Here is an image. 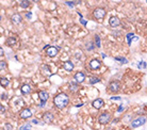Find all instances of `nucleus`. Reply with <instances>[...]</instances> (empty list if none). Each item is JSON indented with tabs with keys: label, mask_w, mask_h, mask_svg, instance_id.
Wrapping results in <instances>:
<instances>
[{
	"label": "nucleus",
	"mask_w": 147,
	"mask_h": 130,
	"mask_svg": "<svg viewBox=\"0 0 147 130\" xmlns=\"http://www.w3.org/2000/svg\"><path fill=\"white\" fill-rule=\"evenodd\" d=\"M114 60H116L117 62H121V63H124V64H126V63H128V61L125 59V58H115Z\"/></svg>",
	"instance_id": "22"
},
{
	"label": "nucleus",
	"mask_w": 147,
	"mask_h": 130,
	"mask_svg": "<svg viewBox=\"0 0 147 130\" xmlns=\"http://www.w3.org/2000/svg\"><path fill=\"white\" fill-rule=\"evenodd\" d=\"M93 15L96 19H102L106 16V10L104 8H97V9L94 10Z\"/></svg>",
	"instance_id": "2"
},
{
	"label": "nucleus",
	"mask_w": 147,
	"mask_h": 130,
	"mask_svg": "<svg viewBox=\"0 0 147 130\" xmlns=\"http://www.w3.org/2000/svg\"><path fill=\"white\" fill-rule=\"evenodd\" d=\"M86 48H88L89 50H92V49H93V45H92V43H89V44L86 45Z\"/></svg>",
	"instance_id": "29"
},
{
	"label": "nucleus",
	"mask_w": 147,
	"mask_h": 130,
	"mask_svg": "<svg viewBox=\"0 0 147 130\" xmlns=\"http://www.w3.org/2000/svg\"><path fill=\"white\" fill-rule=\"evenodd\" d=\"M6 98V94H2L1 95V99H4Z\"/></svg>",
	"instance_id": "35"
},
{
	"label": "nucleus",
	"mask_w": 147,
	"mask_h": 130,
	"mask_svg": "<svg viewBox=\"0 0 147 130\" xmlns=\"http://www.w3.org/2000/svg\"><path fill=\"white\" fill-rule=\"evenodd\" d=\"M20 7H23V8H28V7H29V1H28V0H23V1L20 2Z\"/></svg>",
	"instance_id": "20"
},
{
	"label": "nucleus",
	"mask_w": 147,
	"mask_h": 130,
	"mask_svg": "<svg viewBox=\"0 0 147 130\" xmlns=\"http://www.w3.org/2000/svg\"><path fill=\"white\" fill-rule=\"evenodd\" d=\"M63 68L67 72H72L74 69V64L70 61H66V62L63 63Z\"/></svg>",
	"instance_id": "10"
},
{
	"label": "nucleus",
	"mask_w": 147,
	"mask_h": 130,
	"mask_svg": "<svg viewBox=\"0 0 147 130\" xmlns=\"http://www.w3.org/2000/svg\"><path fill=\"white\" fill-rule=\"evenodd\" d=\"M20 21H21V16L19 14H14L12 16V23L14 25H18L20 24Z\"/></svg>",
	"instance_id": "14"
},
{
	"label": "nucleus",
	"mask_w": 147,
	"mask_h": 130,
	"mask_svg": "<svg viewBox=\"0 0 147 130\" xmlns=\"http://www.w3.org/2000/svg\"><path fill=\"white\" fill-rule=\"evenodd\" d=\"M30 129H31V126H30L29 124L24 125V126H21V127L19 128V130H30Z\"/></svg>",
	"instance_id": "25"
},
{
	"label": "nucleus",
	"mask_w": 147,
	"mask_h": 130,
	"mask_svg": "<svg viewBox=\"0 0 147 130\" xmlns=\"http://www.w3.org/2000/svg\"><path fill=\"white\" fill-rule=\"evenodd\" d=\"M122 110H123V106H119V108H118V112H122Z\"/></svg>",
	"instance_id": "34"
},
{
	"label": "nucleus",
	"mask_w": 147,
	"mask_h": 130,
	"mask_svg": "<svg viewBox=\"0 0 147 130\" xmlns=\"http://www.w3.org/2000/svg\"><path fill=\"white\" fill-rule=\"evenodd\" d=\"M111 99H112V100H119L121 97H119V96H113V97H111Z\"/></svg>",
	"instance_id": "28"
},
{
	"label": "nucleus",
	"mask_w": 147,
	"mask_h": 130,
	"mask_svg": "<svg viewBox=\"0 0 147 130\" xmlns=\"http://www.w3.org/2000/svg\"><path fill=\"white\" fill-rule=\"evenodd\" d=\"M133 36V34L132 33H129V34H127V39H128V44L130 45L131 44V37Z\"/></svg>",
	"instance_id": "26"
},
{
	"label": "nucleus",
	"mask_w": 147,
	"mask_h": 130,
	"mask_svg": "<svg viewBox=\"0 0 147 130\" xmlns=\"http://www.w3.org/2000/svg\"><path fill=\"white\" fill-rule=\"evenodd\" d=\"M100 61L99 60H97V59H93L91 62H90V68L93 69V71H97V69H99L100 67Z\"/></svg>",
	"instance_id": "5"
},
{
	"label": "nucleus",
	"mask_w": 147,
	"mask_h": 130,
	"mask_svg": "<svg viewBox=\"0 0 147 130\" xmlns=\"http://www.w3.org/2000/svg\"><path fill=\"white\" fill-rule=\"evenodd\" d=\"M15 43H16V39H15V37H10V39H8V40H7V44H8L9 46L14 45Z\"/></svg>",
	"instance_id": "18"
},
{
	"label": "nucleus",
	"mask_w": 147,
	"mask_h": 130,
	"mask_svg": "<svg viewBox=\"0 0 147 130\" xmlns=\"http://www.w3.org/2000/svg\"><path fill=\"white\" fill-rule=\"evenodd\" d=\"M66 4H67V6H70V7H73V6H74V2H66Z\"/></svg>",
	"instance_id": "32"
},
{
	"label": "nucleus",
	"mask_w": 147,
	"mask_h": 130,
	"mask_svg": "<svg viewBox=\"0 0 147 130\" xmlns=\"http://www.w3.org/2000/svg\"><path fill=\"white\" fill-rule=\"evenodd\" d=\"M0 109H1V113L4 112V108H3V106H0Z\"/></svg>",
	"instance_id": "33"
},
{
	"label": "nucleus",
	"mask_w": 147,
	"mask_h": 130,
	"mask_svg": "<svg viewBox=\"0 0 147 130\" xmlns=\"http://www.w3.org/2000/svg\"><path fill=\"white\" fill-rule=\"evenodd\" d=\"M80 21H81V24H82V25H84V26L86 25V21H85L83 18H81V19H80Z\"/></svg>",
	"instance_id": "31"
},
{
	"label": "nucleus",
	"mask_w": 147,
	"mask_h": 130,
	"mask_svg": "<svg viewBox=\"0 0 147 130\" xmlns=\"http://www.w3.org/2000/svg\"><path fill=\"white\" fill-rule=\"evenodd\" d=\"M53 102L56 105V107H58L59 109H63L65 108L68 102H69V98H68V96L66 94H58L56 97H55V99H53Z\"/></svg>",
	"instance_id": "1"
},
{
	"label": "nucleus",
	"mask_w": 147,
	"mask_h": 130,
	"mask_svg": "<svg viewBox=\"0 0 147 130\" xmlns=\"http://www.w3.org/2000/svg\"><path fill=\"white\" fill-rule=\"evenodd\" d=\"M32 116V112L30 109H24L21 112H20V117L21 118H29Z\"/></svg>",
	"instance_id": "9"
},
{
	"label": "nucleus",
	"mask_w": 147,
	"mask_h": 130,
	"mask_svg": "<svg viewBox=\"0 0 147 130\" xmlns=\"http://www.w3.org/2000/svg\"><path fill=\"white\" fill-rule=\"evenodd\" d=\"M42 69H43V73H44V74L50 75V72H49V69H48V66H45V65H43V66H42Z\"/></svg>",
	"instance_id": "21"
},
{
	"label": "nucleus",
	"mask_w": 147,
	"mask_h": 130,
	"mask_svg": "<svg viewBox=\"0 0 147 130\" xmlns=\"http://www.w3.org/2000/svg\"><path fill=\"white\" fill-rule=\"evenodd\" d=\"M46 52H47V56L48 57H56L58 55V48L57 47H53V46L48 47V49H47Z\"/></svg>",
	"instance_id": "8"
},
{
	"label": "nucleus",
	"mask_w": 147,
	"mask_h": 130,
	"mask_svg": "<svg viewBox=\"0 0 147 130\" xmlns=\"http://www.w3.org/2000/svg\"><path fill=\"white\" fill-rule=\"evenodd\" d=\"M109 24H110V26L111 27H117V26H119V24H121V20L118 19V17H116V16H112V17H110V19H109Z\"/></svg>",
	"instance_id": "7"
},
{
	"label": "nucleus",
	"mask_w": 147,
	"mask_h": 130,
	"mask_svg": "<svg viewBox=\"0 0 147 130\" xmlns=\"http://www.w3.org/2000/svg\"><path fill=\"white\" fill-rule=\"evenodd\" d=\"M70 90H72V92H76L77 90H78V85H77V83H75V82H70Z\"/></svg>",
	"instance_id": "19"
},
{
	"label": "nucleus",
	"mask_w": 147,
	"mask_h": 130,
	"mask_svg": "<svg viewBox=\"0 0 147 130\" xmlns=\"http://www.w3.org/2000/svg\"><path fill=\"white\" fill-rule=\"evenodd\" d=\"M30 16H31V13H27V17L30 18Z\"/></svg>",
	"instance_id": "37"
},
{
	"label": "nucleus",
	"mask_w": 147,
	"mask_h": 130,
	"mask_svg": "<svg viewBox=\"0 0 147 130\" xmlns=\"http://www.w3.org/2000/svg\"><path fill=\"white\" fill-rule=\"evenodd\" d=\"M7 67V64H6V62H3V61H1L0 62V68L1 69H4Z\"/></svg>",
	"instance_id": "27"
},
{
	"label": "nucleus",
	"mask_w": 147,
	"mask_h": 130,
	"mask_svg": "<svg viewBox=\"0 0 147 130\" xmlns=\"http://www.w3.org/2000/svg\"><path fill=\"white\" fill-rule=\"evenodd\" d=\"M20 91H21V93H23V94H28V93L31 91V86H30L29 84H25V85H23V86H21Z\"/></svg>",
	"instance_id": "16"
},
{
	"label": "nucleus",
	"mask_w": 147,
	"mask_h": 130,
	"mask_svg": "<svg viewBox=\"0 0 147 130\" xmlns=\"http://www.w3.org/2000/svg\"><path fill=\"white\" fill-rule=\"evenodd\" d=\"M0 51H1V52H0V55L2 56V55H3V49H2V48H0Z\"/></svg>",
	"instance_id": "36"
},
{
	"label": "nucleus",
	"mask_w": 147,
	"mask_h": 130,
	"mask_svg": "<svg viewBox=\"0 0 147 130\" xmlns=\"http://www.w3.org/2000/svg\"><path fill=\"white\" fill-rule=\"evenodd\" d=\"M1 84H2V86H7V85H9V81L6 79V78H1Z\"/></svg>",
	"instance_id": "23"
},
{
	"label": "nucleus",
	"mask_w": 147,
	"mask_h": 130,
	"mask_svg": "<svg viewBox=\"0 0 147 130\" xmlns=\"http://www.w3.org/2000/svg\"><path fill=\"white\" fill-rule=\"evenodd\" d=\"M111 120V115L109 114V113H102V114L99 115V117H98V122H99L100 124H108Z\"/></svg>",
	"instance_id": "4"
},
{
	"label": "nucleus",
	"mask_w": 147,
	"mask_h": 130,
	"mask_svg": "<svg viewBox=\"0 0 147 130\" xmlns=\"http://www.w3.org/2000/svg\"><path fill=\"white\" fill-rule=\"evenodd\" d=\"M121 89V83L119 81H112V82L109 84V90L112 93H117Z\"/></svg>",
	"instance_id": "3"
},
{
	"label": "nucleus",
	"mask_w": 147,
	"mask_h": 130,
	"mask_svg": "<svg viewBox=\"0 0 147 130\" xmlns=\"http://www.w3.org/2000/svg\"><path fill=\"white\" fill-rule=\"evenodd\" d=\"M53 114L52 113H50V112H46L45 114H44V121L45 122H51L52 120H53Z\"/></svg>",
	"instance_id": "15"
},
{
	"label": "nucleus",
	"mask_w": 147,
	"mask_h": 130,
	"mask_svg": "<svg viewBox=\"0 0 147 130\" xmlns=\"http://www.w3.org/2000/svg\"><path fill=\"white\" fill-rule=\"evenodd\" d=\"M102 106H104V100L101 98H97L93 101V107L96 109H100Z\"/></svg>",
	"instance_id": "13"
},
{
	"label": "nucleus",
	"mask_w": 147,
	"mask_h": 130,
	"mask_svg": "<svg viewBox=\"0 0 147 130\" xmlns=\"http://www.w3.org/2000/svg\"><path fill=\"white\" fill-rule=\"evenodd\" d=\"M39 97H40V99L42 100V102H46L47 99L49 98V95H48L47 92H45V91H41V92L39 93Z\"/></svg>",
	"instance_id": "12"
},
{
	"label": "nucleus",
	"mask_w": 147,
	"mask_h": 130,
	"mask_svg": "<svg viewBox=\"0 0 147 130\" xmlns=\"http://www.w3.org/2000/svg\"><path fill=\"white\" fill-rule=\"evenodd\" d=\"M95 42H96L95 44H96V46H97V47H100V37L98 36V35H96V36H95Z\"/></svg>",
	"instance_id": "24"
},
{
	"label": "nucleus",
	"mask_w": 147,
	"mask_h": 130,
	"mask_svg": "<svg viewBox=\"0 0 147 130\" xmlns=\"http://www.w3.org/2000/svg\"><path fill=\"white\" fill-rule=\"evenodd\" d=\"M66 130H74V128H72V127H69V128H67Z\"/></svg>",
	"instance_id": "38"
},
{
	"label": "nucleus",
	"mask_w": 147,
	"mask_h": 130,
	"mask_svg": "<svg viewBox=\"0 0 147 130\" xmlns=\"http://www.w3.org/2000/svg\"><path fill=\"white\" fill-rule=\"evenodd\" d=\"M12 129V126L10 124H6V130H11Z\"/></svg>",
	"instance_id": "30"
},
{
	"label": "nucleus",
	"mask_w": 147,
	"mask_h": 130,
	"mask_svg": "<svg viewBox=\"0 0 147 130\" xmlns=\"http://www.w3.org/2000/svg\"><path fill=\"white\" fill-rule=\"evenodd\" d=\"M84 79H85V76H84V74L83 73H77L76 75H75V80L77 81L78 83H81V82H83L84 81Z\"/></svg>",
	"instance_id": "11"
},
{
	"label": "nucleus",
	"mask_w": 147,
	"mask_h": 130,
	"mask_svg": "<svg viewBox=\"0 0 147 130\" xmlns=\"http://www.w3.org/2000/svg\"><path fill=\"white\" fill-rule=\"evenodd\" d=\"M96 82H99V78H97V77H95V76H93V77L90 78V83H91V84H94V83H96Z\"/></svg>",
	"instance_id": "17"
},
{
	"label": "nucleus",
	"mask_w": 147,
	"mask_h": 130,
	"mask_svg": "<svg viewBox=\"0 0 147 130\" xmlns=\"http://www.w3.org/2000/svg\"><path fill=\"white\" fill-rule=\"evenodd\" d=\"M146 123V118L145 117H139V118H137V120H134L132 123H131V126L133 127V128H135V127H139V126H142V125H144Z\"/></svg>",
	"instance_id": "6"
}]
</instances>
